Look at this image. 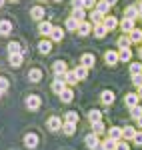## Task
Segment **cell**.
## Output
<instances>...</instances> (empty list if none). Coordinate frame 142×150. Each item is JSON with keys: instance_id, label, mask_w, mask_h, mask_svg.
Here are the masks:
<instances>
[{"instance_id": "45", "label": "cell", "mask_w": 142, "mask_h": 150, "mask_svg": "<svg viewBox=\"0 0 142 150\" xmlns=\"http://www.w3.org/2000/svg\"><path fill=\"white\" fill-rule=\"evenodd\" d=\"M132 142H134L136 146H142V132H140V130H138V132L134 134V138H132Z\"/></svg>"}, {"instance_id": "16", "label": "cell", "mask_w": 142, "mask_h": 150, "mask_svg": "<svg viewBox=\"0 0 142 150\" xmlns=\"http://www.w3.org/2000/svg\"><path fill=\"white\" fill-rule=\"evenodd\" d=\"M12 32V22L10 20H0V36H8Z\"/></svg>"}, {"instance_id": "57", "label": "cell", "mask_w": 142, "mask_h": 150, "mask_svg": "<svg viewBox=\"0 0 142 150\" xmlns=\"http://www.w3.org/2000/svg\"><path fill=\"white\" fill-rule=\"evenodd\" d=\"M138 2H140V4H142V0H138Z\"/></svg>"}, {"instance_id": "36", "label": "cell", "mask_w": 142, "mask_h": 150, "mask_svg": "<svg viewBox=\"0 0 142 150\" xmlns=\"http://www.w3.org/2000/svg\"><path fill=\"white\" fill-rule=\"evenodd\" d=\"M88 120H90V122L102 120V112H100V110H90V112H88Z\"/></svg>"}, {"instance_id": "3", "label": "cell", "mask_w": 142, "mask_h": 150, "mask_svg": "<svg viewBox=\"0 0 142 150\" xmlns=\"http://www.w3.org/2000/svg\"><path fill=\"white\" fill-rule=\"evenodd\" d=\"M84 142H86V146L92 150H98L100 148V142H98V134H94V132H90L86 138H84Z\"/></svg>"}, {"instance_id": "26", "label": "cell", "mask_w": 142, "mask_h": 150, "mask_svg": "<svg viewBox=\"0 0 142 150\" xmlns=\"http://www.w3.org/2000/svg\"><path fill=\"white\" fill-rule=\"evenodd\" d=\"M22 52H16V54H10V58H8V60H10V64L12 66H14V68H18V66H20V64H22Z\"/></svg>"}, {"instance_id": "48", "label": "cell", "mask_w": 142, "mask_h": 150, "mask_svg": "<svg viewBox=\"0 0 142 150\" xmlns=\"http://www.w3.org/2000/svg\"><path fill=\"white\" fill-rule=\"evenodd\" d=\"M80 6H82V8H84L82 0H72V8H80Z\"/></svg>"}, {"instance_id": "53", "label": "cell", "mask_w": 142, "mask_h": 150, "mask_svg": "<svg viewBox=\"0 0 142 150\" xmlns=\"http://www.w3.org/2000/svg\"><path fill=\"white\" fill-rule=\"evenodd\" d=\"M2 6H4V0H0V8H2Z\"/></svg>"}, {"instance_id": "56", "label": "cell", "mask_w": 142, "mask_h": 150, "mask_svg": "<svg viewBox=\"0 0 142 150\" xmlns=\"http://www.w3.org/2000/svg\"><path fill=\"white\" fill-rule=\"evenodd\" d=\"M0 98H2V90H0Z\"/></svg>"}, {"instance_id": "40", "label": "cell", "mask_w": 142, "mask_h": 150, "mask_svg": "<svg viewBox=\"0 0 142 150\" xmlns=\"http://www.w3.org/2000/svg\"><path fill=\"white\" fill-rule=\"evenodd\" d=\"M108 8H110V4H108L106 0H102V2H96V10H100L102 14H108Z\"/></svg>"}, {"instance_id": "9", "label": "cell", "mask_w": 142, "mask_h": 150, "mask_svg": "<svg viewBox=\"0 0 142 150\" xmlns=\"http://www.w3.org/2000/svg\"><path fill=\"white\" fill-rule=\"evenodd\" d=\"M118 24L120 22H118V18H116V16H110V14H106V16H104V26L108 28V32H110V30H114Z\"/></svg>"}, {"instance_id": "55", "label": "cell", "mask_w": 142, "mask_h": 150, "mask_svg": "<svg viewBox=\"0 0 142 150\" xmlns=\"http://www.w3.org/2000/svg\"><path fill=\"white\" fill-rule=\"evenodd\" d=\"M54 2H62V0H54Z\"/></svg>"}, {"instance_id": "23", "label": "cell", "mask_w": 142, "mask_h": 150, "mask_svg": "<svg viewBox=\"0 0 142 150\" xmlns=\"http://www.w3.org/2000/svg\"><path fill=\"white\" fill-rule=\"evenodd\" d=\"M50 38H52V42H60L62 38H64V30L62 28H52V32H50Z\"/></svg>"}, {"instance_id": "7", "label": "cell", "mask_w": 142, "mask_h": 150, "mask_svg": "<svg viewBox=\"0 0 142 150\" xmlns=\"http://www.w3.org/2000/svg\"><path fill=\"white\" fill-rule=\"evenodd\" d=\"M124 102H126V106H128V108H132V106L140 104V96H138V92H130V94H126Z\"/></svg>"}, {"instance_id": "17", "label": "cell", "mask_w": 142, "mask_h": 150, "mask_svg": "<svg viewBox=\"0 0 142 150\" xmlns=\"http://www.w3.org/2000/svg\"><path fill=\"white\" fill-rule=\"evenodd\" d=\"M60 96V100H62V102H72V98H74V92H72V88H68V86H66V88H64V90H62V92L58 94Z\"/></svg>"}, {"instance_id": "58", "label": "cell", "mask_w": 142, "mask_h": 150, "mask_svg": "<svg viewBox=\"0 0 142 150\" xmlns=\"http://www.w3.org/2000/svg\"><path fill=\"white\" fill-rule=\"evenodd\" d=\"M42 2H46V0H42Z\"/></svg>"}, {"instance_id": "33", "label": "cell", "mask_w": 142, "mask_h": 150, "mask_svg": "<svg viewBox=\"0 0 142 150\" xmlns=\"http://www.w3.org/2000/svg\"><path fill=\"white\" fill-rule=\"evenodd\" d=\"M74 130H76V124H72V122H64V124H62V132H64L66 136H72Z\"/></svg>"}, {"instance_id": "32", "label": "cell", "mask_w": 142, "mask_h": 150, "mask_svg": "<svg viewBox=\"0 0 142 150\" xmlns=\"http://www.w3.org/2000/svg\"><path fill=\"white\" fill-rule=\"evenodd\" d=\"M74 74H76V78H78V80H84V78H86V76H88V68H86V66H82V64H80V66H78V68L74 70Z\"/></svg>"}, {"instance_id": "39", "label": "cell", "mask_w": 142, "mask_h": 150, "mask_svg": "<svg viewBox=\"0 0 142 150\" xmlns=\"http://www.w3.org/2000/svg\"><path fill=\"white\" fill-rule=\"evenodd\" d=\"M64 122H72V124H78V114H76V112H66V114H64Z\"/></svg>"}, {"instance_id": "43", "label": "cell", "mask_w": 142, "mask_h": 150, "mask_svg": "<svg viewBox=\"0 0 142 150\" xmlns=\"http://www.w3.org/2000/svg\"><path fill=\"white\" fill-rule=\"evenodd\" d=\"M8 86H10V82H8V78L0 76V90H2V92H6V90H8Z\"/></svg>"}, {"instance_id": "35", "label": "cell", "mask_w": 142, "mask_h": 150, "mask_svg": "<svg viewBox=\"0 0 142 150\" xmlns=\"http://www.w3.org/2000/svg\"><path fill=\"white\" fill-rule=\"evenodd\" d=\"M130 44H132L130 36L122 34V36H120V38H118V46H120V48H128V46H130Z\"/></svg>"}, {"instance_id": "31", "label": "cell", "mask_w": 142, "mask_h": 150, "mask_svg": "<svg viewBox=\"0 0 142 150\" xmlns=\"http://www.w3.org/2000/svg\"><path fill=\"white\" fill-rule=\"evenodd\" d=\"M72 16H74L76 20H84V18H86V8H82V6H80V8H72Z\"/></svg>"}, {"instance_id": "2", "label": "cell", "mask_w": 142, "mask_h": 150, "mask_svg": "<svg viewBox=\"0 0 142 150\" xmlns=\"http://www.w3.org/2000/svg\"><path fill=\"white\" fill-rule=\"evenodd\" d=\"M62 120H60V116H50L48 118V130H52V132H58V130H62Z\"/></svg>"}, {"instance_id": "37", "label": "cell", "mask_w": 142, "mask_h": 150, "mask_svg": "<svg viewBox=\"0 0 142 150\" xmlns=\"http://www.w3.org/2000/svg\"><path fill=\"white\" fill-rule=\"evenodd\" d=\"M78 24H80V20H76L74 16H70V18L66 20V28H68V30H78Z\"/></svg>"}, {"instance_id": "8", "label": "cell", "mask_w": 142, "mask_h": 150, "mask_svg": "<svg viewBox=\"0 0 142 150\" xmlns=\"http://www.w3.org/2000/svg\"><path fill=\"white\" fill-rule=\"evenodd\" d=\"M118 60H120V58H118V52H114V50H108V52H104V62H106V64L114 66Z\"/></svg>"}, {"instance_id": "27", "label": "cell", "mask_w": 142, "mask_h": 150, "mask_svg": "<svg viewBox=\"0 0 142 150\" xmlns=\"http://www.w3.org/2000/svg\"><path fill=\"white\" fill-rule=\"evenodd\" d=\"M62 76H64V82H66V86H72V84H76V80H78V78H76V74H74V72H68V70H66Z\"/></svg>"}, {"instance_id": "50", "label": "cell", "mask_w": 142, "mask_h": 150, "mask_svg": "<svg viewBox=\"0 0 142 150\" xmlns=\"http://www.w3.org/2000/svg\"><path fill=\"white\" fill-rule=\"evenodd\" d=\"M138 18H142V4L138 6Z\"/></svg>"}, {"instance_id": "20", "label": "cell", "mask_w": 142, "mask_h": 150, "mask_svg": "<svg viewBox=\"0 0 142 150\" xmlns=\"http://www.w3.org/2000/svg\"><path fill=\"white\" fill-rule=\"evenodd\" d=\"M108 32V28L104 26V22H100V24H94V36L96 38H104Z\"/></svg>"}, {"instance_id": "5", "label": "cell", "mask_w": 142, "mask_h": 150, "mask_svg": "<svg viewBox=\"0 0 142 150\" xmlns=\"http://www.w3.org/2000/svg\"><path fill=\"white\" fill-rule=\"evenodd\" d=\"M24 146H26V148H36V146H38V136H36L34 132H28V134L24 136Z\"/></svg>"}, {"instance_id": "47", "label": "cell", "mask_w": 142, "mask_h": 150, "mask_svg": "<svg viewBox=\"0 0 142 150\" xmlns=\"http://www.w3.org/2000/svg\"><path fill=\"white\" fill-rule=\"evenodd\" d=\"M82 4H84V8H96V0H82Z\"/></svg>"}, {"instance_id": "29", "label": "cell", "mask_w": 142, "mask_h": 150, "mask_svg": "<svg viewBox=\"0 0 142 150\" xmlns=\"http://www.w3.org/2000/svg\"><path fill=\"white\" fill-rule=\"evenodd\" d=\"M128 36H130L132 42H142V30H140V28H134V30H130V32H128Z\"/></svg>"}, {"instance_id": "15", "label": "cell", "mask_w": 142, "mask_h": 150, "mask_svg": "<svg viewBox=\"0 0 142 150\" xmlns=\"http://www.w3.org/2000/svg\"><path fill=\"white\" fill-rule=\"evenodd\" d=\"M94 62H96L94 54H82V58H80V64L86 66V68H92V66H94Z\"/></svg>"}, {"instance_id": "51", "label": "cell", "mask_w": 142, "mask_h": 150, "mask_svg": "<svg viewBox=\"0 0 142 150\" xmlns=\"http://www.w3.org/2000/svg\"><path fill=\"white\" fill-rule=\"evenodd\" d=\"M138 96H140V100H142V86H138Z\"/></svg>"}, {"instance_id": "52", "label": "cell", "mask_w": 142, "mask_h": 150, "mask_svg": "<svg viewBox=\"0 0 142 150\" xmlns=\"http://www.w3.org/2000/svg\"><path fill=\"white\" fill-rule=\"evenodd\" d=\"M136 122H138V126L142 128V116H140V118H138V120H136Z\"/></svg>"}, {"instance_id": "38", "label": "cell", "mask_w": 142, "mask_h": 150, "mask_svg": "<svg viewBox=\"0 0 142 150\" xmlns=\"http://www.w3.org/2000/svg\"><path fill=\"white\" fill-rule=\"evenodd\" d=\"M130 116L134 118V120H138V118L142 116V106H140V104H136V106H132V108H130Z\"/></svg>"}, {"instance_id": "34", "label": "cell", "mask_w": 142, "mask_h": 150, "mask_svg": "<svg viewBox=\"0 0 142 150\" xmlns=\"http://www.w3.org/2000/svg\"><path fill=\"white\" fill-rule=\"evenodd\" d=\"M104 130H106V128H104V122H102V120H98V122H92V132H94V134H98V136H100Z\"/></svg>"}, {"instance_id": "44", "label": "cell", "mask_w": 142, "mask_h": 150, "mask_svg": "<svg viewBox=\"0 0 142 150\" xmlns=\"http://www.w3.org/2000/svg\"><path fill=\"white\" fill-rule=\"evenodd\" d=\"M116 150H130V146H128V142L122 138V140H118L116 142Z\"/></svg>"}, {"instance_id": "59", "label": "cell", "mask_w": 142, "mask_h": 150, "mask_svg": "<svg viewBox=\"0 0 142 150\" xmlns=\"http://www.w3.org/2000/svg\"><path fill=\"white\" fill-rule=\"evenodd\" d=\"M12 2H16V0H12Z\"/></svg>"}, {"instance_id": "6", "label": "cell", "mask_w": 142, "mask_h": 150, "mask_svg": "<svg viewBox=\"0 0 142 150\" xmlns=\"http://www.w3.org/2000/svg\"><path fill=\"white\" fill-rule=\"evenodd\" d=\"M52 28H54V26L48 22V20H40V24H38V32H40L42 36H50Z\"/></svg>"}, {"instance_id": "1", "label": "cell", "mask_w": 142, "mask_h": 150, "mask_svg": "<svg viewBox=\"0 0 142 150\" xmlns=\"http://www.w3.org/2000/svg\"><path fill=\"white\" fill-rule=\"evenodd\" d=\"M40 104H42V102H40V96H36V94H30V96L26 98V108L32 110V112L40 108Z\"/></svg>"}, {"instance_id": "46", "label": "cell", "mask_w": 142, "mask_h": 150, "mask_svg": "<svg viewBox=\"0 0 142 150\" xmlns=\"http://www.w3.org/2000/svg\"><path fill=\"white\" fill-rule=\"evenodd\" d=\"M132 82H134L136 86H142V72L140 74H132Z\"/></svg>"}, {"instance_id": "30", "label": "cell", "mask_w": 142, "mask_h": 150, "mask_svg": "<svg viewBox=\"0 0 142 150\" xmlns=\"http://www.w3.org/2000/svg\"><path fill=\"white\" fill-rule=\"evenodd\" d=\"M118 58L122 60V62H128L132 58V52H130V48H120V52H118Z\"/></svg>"}, {"instance_id": "24", "label": "cell", "mask_w": 142, "mask_h": 150, "mask_svg": "<svg viewBox=\"0 0 142 150\" xmlns=\"http://www.w3.org/2000/svg\"><path fill=\"white\" fill-rule=\"evenodd\" d=\"M38 50H40L42 54H48V52L52 50V40H40V42H38Z\"/></svg>"}, {"instance_id": "18", "label": "cell", "mask_w": 142, "mask_h": 150, "mask_svg": "<svg viewBox=\"0 0 142 150\" xmlns=\"http://www.w3.org/2000/svg\"><path fill=\"white\" fill-rule=\"evenodd\" d=\"M28 80L30 82H40L42 80V70L40 68H32L28 72Z\"/></svg>"}, {"instance_id": "28", "label": "cell", "mask_w": 142, "mask_h": 150, "mask_svg": "<svg viewBox=\"0 0 142 150\" xmlns=\"http://www.w3.org/2000/svg\"><path fill=\"white\" fill-rule=\"evenodd\" d=\"M104 16H106V14H102L100 10H92L90 20H92V24H100V22H104Z\"/></svg>"}, {"instance_id": "25", "label": "cell", "mask_w": 142, "mask_h": 150, "mask_svg": "<svg viewBox=\"0 0 142 150\" xmlns=\"http://www.w3.org/2000/svg\"><path fill=\"white\" fill-rule=\"evenodd\" d=\"M98 150H116V140L106 138L104 142H100V148Z\"/></svg>"}, {"instance_id": "42", "label": "cell", "mask_w": 142, "mask_h": 150, "mask_svg": "<svg viewBox=\"0 0 142 150\" xmlns=\"http://www.w3.org/2000/svg\"><path fill=\"white\" fill-rule=\"evenodd\" d=\"M142 72V64L140 62H132L130 64V74H140Z\"/></svg>"}, {"instance_id": "13", "label": "cell", "mask_w": 142, "mask_h": 150, "mask_svg": "<svg viewBox=\"0 0 142 150\" xmlns=\"http://www.w3.org/2000/svg\"><path fill=\"white\" fill-rule=\"evenodd\" d=\"M52 72H54L56 76H62V74L66 72V62H62V60H56V62L52 64Z\"/></svg>"}, {"instance_id": "54", "label": "cell", "mask_w": 142, "mask_h": 150, "mask_svg": "<svg viewBox=\"0 0 142 150\" xmlns=\"http://www.w3.org/2000/svg\"><path fill=\"white\" fill-rule=\"evenodd\" d=\"M138 54H140V60H142V46H140V52H138Z\"/></svg>"}, {"instance_id": "22", "label": "cell", "mask_w": 142, "mask_h": 150, "mask_svg": "<svg viewBox=\"0 0 142 150\" xmlns=\"http://www.w3.org/2000/svg\"><path fill=\"white\" fill-rule=\"evenodd\" d=\"M124 18L136 20V18H138V6H128V8L124 10Z\"/></svg>"}, {"instance_id": "49", "label": "cell", "mask_w": 142, "mask_h": 150, "mask_svg": "<svg viewBox=\"0 0 142 150\" xmlns=\"http://www.w3.org/2000/svg\"><path fill=\"white\" fill-rule=\"evenodd\" d=\"M108 4H110V6H114V4H116V2H118V0H106Z\"/></svg>"}, {"instance_id": "21", "label": "cell", "mask_w": 142, "mask_h": 150, "mask_svg": "<svg viewBox=\"0 0 142 150\" xmlns=\"http://www.w3.org/2000/svg\"><path fill=\"white\" fill-rule=\"evenodd\" d=\"M30 16H32L34 20H44V8H42V6H34V8L30 10Z\"/></svg>"}, {"instance_id": "10", "label": "cell", "mask_w": 142, "mask_h": 150, "mask_svg": "<svg viewBox=\"0 0 142 150\" xmlns=\"http://www.w3.org/2000/svg\"><path fill=\"white\" fill-rule=\"evenodd\" d=\"M90 30H92V24L86 22V20H80V24H78V30H76V32H78L80 36H88V34H90Z\"/></svg>"}, {"instance_id": "41", "label": "cell", "mask_w": 142, "mask_h": 150, "mask_svg": "<svg viewBox=\"0 0 142 150\" xmlns=\"http://www.w3.org/2000/svg\"><path fill=\"white\" fill-rule=\"evenodd\" d=\"M8 52H10V54H16V52H22V48H20L18 42H10V44H8Z\"/></svg>"}, {"instance_id": "11", "label": "cell", "mask_w": 142, "mask_h": 150, "mask_svg": "<svg viewBox=\"0 0 142 150\" xmlns=\"http://www.w3.org/2000/svg\"><path fill=\"white\" fill-rule=\"evenodd\" d=\"M100 102L104 104V106H110V104L114 102V92L112 90H104V92L100 94Z\"/></svg>"}, {"instance_id": "12", "label": "cell", "mask_w": 142, "mask_h": 150, "mask_svg": "<svg viewBox=\"0 0 142 150\" xmlns=\"http://www.w3.org/2000/svg\"><path fill=\"white\" fill-rule=\"evenodd\" d=\"M120 28H122V34H128V32H130V30H134L136 26H134V20L124 18V20H120Z\"/></svg>"}, {"instance_id": "4", "label": "cell", "mask_w": 142, "mask_h": 150, "mask_svg": "<svg viewBox=\"0 0 142 150\" xmlns=\"http://www.w3.org/2000/svg\"><path fill=\"white\" fill-rule=\"evenodd\" d=\"M64 88H66L64 76H56V78H54V82H52V92H54V94H60Z\"/></svg>"}, {"instance_id": "14", "label": "cell", "mask_w": 142, "mask_h": 150, "mask_svg": "<svg viewBox=\"0 0 142 150\" xmlns=\"http://www.w3.org/2000/svg\"><path fill=\"white\" fill-rule=\"evenodd\" d=\"M108 138H112V140H122V128L120 126H112V128H108Z\"/></svg>"}, {"instance_id": "19", "label": "cell", "mask_w": 142, "mask_h": 150, "mask_svg": "<svg viewBox=\"0 0 142 150\" xmlns=\"http://www.w3.org/2000/svg\"><path fill=\"white\" fill-rule=\"evenodd\" d=\"M136 132H138V130H136L134 126H124V128H122V138H124V140H132Z\"/></svg>"}]
</instances>
